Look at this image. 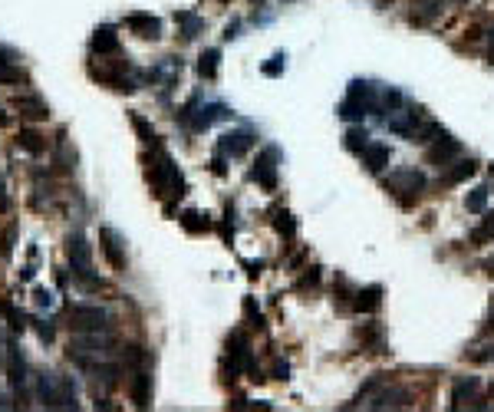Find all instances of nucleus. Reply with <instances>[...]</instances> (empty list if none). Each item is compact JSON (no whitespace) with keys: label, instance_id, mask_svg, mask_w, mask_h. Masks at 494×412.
Returning a JSON list of instances; mask_svg holds the SVG:
<instances>
[{"label":"nucleus","instance_id":"nucleus-8","mask_svg":"<svg viewBox=\"0 0 494 412\" xmlns=\"http://www.w3.org/2000/svg\"><path fill=\"white\" fill-rule=\"evenodd\" d=\"M386 188L402 195V198H412V195L418 198V192L425 188V178H422V172H392L386 175Z\"/></svg>","mask_w":494,"mask_h":412},{"label":"nucleus","instance_id":"nucleus-36","mask_svg":"<svg viewBox=\"0 0 494 412\" xmlns=\"http://www.w3.org/2000/svg\"><path fill=\"white\" fill-rule=\"evenodd\" d=\"M10 248H13V228L4 231V238H0V254H4V258H10Z\"/></svg>","mask_w":494,"mask_h":412},{"label":"nucleus","instance_id":"nucleus-25","mask_svg":"<svg viewBox=\"0 0 494 412\" xmlns=\"http://www.w3.org/2000/svg\"><path fill=\"white\" fill-rule=\"evenodd\" d=\"M181 224H185V231H191V234H201V231L211 228L208 214H201V211H185V214H181Z\"/></svg>","mask_w":494,"mask_h":412},{"label":"nucleus","instance_id":"nucleus-4","mask_svg":"<svg viewBox=\"0 0 494 412\" xmlns=\"http://www.w3.org/2000/svg\"><path fill=\"white\" fill-rule=\"evenodd\" d=\"M67 251H69V261H73V270H76V277L86 280L89 287H96V280L89 277V274H93V248L86 244V238L79 234V231L67 238Z\"/></svg>","mask_w":494,"mask_h":412},{"label":"nucleus","instance_id":"nucleus-23","mask_svg":"<svg viewBox=\"0 0 494 412\" xmlns=\"http://www.w3.org/2000/svg\"><path fill=\"white\" fill-rule=\"evenodd\" d=\"M352 304H356V310H376V307L382 304V290H379V287H366V290H360Z\"/></svg>","mask_w":494,"mask_h":412},{"label":"nucleus","instance_id":"nucleus-22","mask_svg":"<svg viewBox=\"0 0 494 412\" xmlns=\"http://www.w3.org/2000/svg\"><path fill=\"white\" fill-rule=\"evenodd\" d=\"M218 119H228V109L218 103H211V105H201L198 115H195V129H208L211 122H218Z\"/></svg>","mask_w":494,"mask_h":412},{"label":"nucleus","instance_id":"nucleus-42","mask_svg":"<svg viewBox=\"0 0 494 412\" xmlns=\"http://www.w3.org/2000/svg\"><path fill=\"white\" fill-rule=\"evenodd\" d=\"M488 330H494V310H491V316H488Z\"/></svg>","mask_w":494,"mask_h":412},{"label":"nucleus","instance_id":"nucleus-15","mask_svg":"<svg viewBox=\"0 0 494 412\" xmlns=\"http://www.w3.org/2000/svg\"><path fill=\"white\" fill-rule=\"evenodd\" d=\"M89 47H93V53H99V57L119 53V33H115V27H99L93 33V40H89Z\"/></svg>","mask_w":494,"mask_h":412},{"label":"nucleus","instance_id":"nucleus-40","mask_svg":"<svg viewBox=\"0 0 494 412\" xmlns=\"http://www.w3.org/2000/svg\"><path fill=\"white\" fill-rule=\"evenodd\" d=\"M0 125H10V115L4 113V109H0Z\"/></svg>","mask_w":494,"mask_h":412},{"label":"nucleus","instance_id":"nucleus-32","mask_svg":"<svg viewBox=\"0 0 494 412\" xmlns=\"http://www.w3.org/2000/svg\"><path fill=\"white\" fill-rule=\"evenodd\" d=\"M20 79H27V73H23L20 67H13V63L0 67V83H20Z\"/></svg>","mask_w":494,"mask_h":412},{"label":"nucleus","instance_id":"nucleus-2","mask_svg":"<svg viewBox=\"0 0 494 412\" xmlns=\"http://www.w3.org/2000/svg\"><path fill=\"white\" fill-rule=\"evenodd\" d=\"M67 316L76 333H96V330L103 333V330H109V314L93 307V304H69Z\"/></svg>","mask_w":494,"mask_h":412},{"label":"nucleus","instance_id":"nucleus-39","mask_svg":"<svg viewBox=\"0 0 494 412\" xmlns=\"http://www.w3.org/2000/svg\"><path fill=\"white\" fill-rule=\"evenodd\" d=\"M7 211H10V198L4 192V178H0V214H7Z\"/></svg>","mask_w":494,"mask_h":412},{"label":"nucleus","instance_id":"nucleus-34","mask_svg":"<svg viewBox=\"0 0 494 412\" xmlns=\"http://www.w3.org/2000/svg\"><path fill=\"white\" fill-rule=\"evenodd\" d=\"M0 310H4V316L10 320V326H13V330H23V326H27V324H23V314H17L10 300H4V304H0Z\"/></svg>","mask_w":494,"mask_h":412},{"label":"nucleus","instance_id":"nucleus-19","mask_svg":"<svg viewBox=\"0 0 494 412\" xmlns=\"http://www.w3.org/2000/svg\"><path fill=\"white\" fill-rule=\"evenodd\" d=\"M17 145L23 149V152H30V155H43L50 142H47V135L37 132V129H20V132H17Z\"/></svg>","mask_w":494,"mask_h":412},{"label":"nucleus","instance_id":"nucleus-1","mask_svg":"<svg viewBox=\"0 0 494 412\" xmlns=\"http://www.w3.org/2000/svg\"><path fill=\"white\" fill-rule=\"evenodd\" d=\"M149 182H152L155 195L168 205V211H171V205L185 195V178H181L178 165L171 162V155L165 152L159 142H155L152 155H149Z\"/></svg>","mask_w":494,"mask_h":412},{"label":"nucleus","instance_id":"nucleus-28","mask_svg":"<svg viewBox=\"0 0 494 412\" xmlns=\"http://www.w3.org/2000/svg\"><path fill=\"white\" fill-rule=\"evenodd\" d=\"M178 20H181V27H185V30H181V37H185V40L198 37V30L205 27V23H201V20L195 17V13H178Z\"/></svg>","mask_w":494,"mask_h":412},{"label":"nucleus","instance_id":"nucleus-30","mask_svg":"<svg viewBox=\"0 0 494 412\" xmlns=\"http://www.w3.org/2000/svg\"><path fill=\"white\" fill-rule=\"evenodd\" d=\"M277 231H280V234H287V238H294L297 234V224H294V218H290V211H277Z\"/></svg>","mask_w":494,"mask_h":412},{"label":"nucleus","instance_id":"nucleus-3","mask_svg":"<svg viewBox=\"0 0 494 412\" xmlns=\"http://www.w3.org/2000/svg\"><path fill=\"white\" fill-rule=\"evenodd\" d=\"M125 69H129V63H122V59L99 57V63H89V76L105 83V86H115V89H125V93H129V89H135V83L125 76Z\"/></svg>","mask_w":494,"mask_h":412},{"label":"nucleus","instance_id":"nucleus-33","mask_svg":"<svg viewBox=\"0 0 494 412\" xmlns=\"http://www.w3.org/2000/svg\"><path fill=\"white\" fill-rule=\"evenodd\" d=\"M485 202H488V188H475V192L468 195V211H485Z\"/></svg>","mask_w":494,"mask_h":412},{"label":"nucleus","instance_id":"nucleus-17","mask_svg":"<svg viewBox=\"0 0 494 412\" xmlns=\"http://www.w3.org/2000/svg\"><path fill=\"white\" fill-rule=\"evenodd\" d=\"M362 162H366L369 172H382V168L392 162V149L389 145H379V142H369L362 149Z\"/></svg>","mask_w":494,"mask_h":412},{"label":"nucleus","instance_id":"nucleus-9","mask_svg":"<svg viewBox=\"0 0 494 412\" xmlns=\"http://www.w3.org/2000/svg\"><path fill=\"white\" fill-rule=\"evenodd\" d=\"M13 109H17L23 119H30V122H40V119L50 115V105L43 103L37 93H17V96H13Z\"/></svg>","mask_w":494,"mask_h":412},{"label":"nucleus","instance_id":"nucleus-37","mask_svg":"<svg viewBox=\"0 0 494 412\" xmlns=\"http://www.w3.org/2000/svg\"><path fill=\"white\" fill-rule=\"evenodd\" d=\"M316 284H320V268H310L300 280V287H316Z\"/></svg>","mask_w":494,"mask_h":412},{"label":"nucleus","instance_id":"nucleus-41","mask_svg":"<svg viewBox=\"0 0 494 412\" xmlns=\"http://www.w3.org/2000/svg\"><path fill=\"white\" fill-rule=\"evenodd\" d=\"M485 268H488V270H491V274H494V254H491V258H488V264H485Z\"/></svg>","mask_w":494,"mask_h":412},{"label":"nucleus","instance_id":"nucleus-11","mask_svg":"<svg viewBox=\"0 0 494 412\" xmlns=\"http://www.w3.org/2000/svg\"><path fill=\"white\" fill-rule=\"evenodd\" d=\"M277 152L274 149H264L260 152V159H257V165H254V182L257 185H264L267 192H274L277 188Z\"/></svg>","mask_w":494,"mask_h":412},{"label":"nucleus","instance_id":"nucleus-10","mask_svg":"<svg viewBox=\"0 0 494 412\" xmlns=\"http://www.w3.org/2000/svg\"><path fill=\"white\" fill-rule=\"evenodd\" d=\"M125 27L132 30L135 37H142V40H155V37H162V23L152 17V13H142V10H135V13H129V17L122 20Z\"/></svg>","mask_w":494,"mask_h":412},{"label":"nucleus","instance_id":"nucleus-35","mask_svg":"<svg viewBox=\"0 0 494 412\" xmlns=\"http://www.w3.org/2000/svg\"><path fill=\"white\" fill-rule=\"evenodd\" d=\"M287 69V53H277V57H270V63L264 67V73L267 76H280Z\"/></svg>","mask_w":494,"mask_h":412},{"label":"nucleus","instance_id":"nucleus-20","mask_svg":"<svg viewBox=\"0 0 494 412\" xmlns=\"http://www.w3.org/2000/svg\"><path fill=\"white\" fill-rule=\"evenodd\" d=\"M475 172H478V165L471 162V159H458L455 168H448V172L442 175V185H458V182H465V178H471Z\"/></svg>","mask_w":494,"mask_h":412},{"label":"nucleus","instance_id":"nucleus-14","mask_svg":"<svg viewBox=\"0 0 494 412\" xmlns=\"http://www.w3.org/2000/svg\"><path fill=\"white\" fill-rule=\"evenodd\" d=\"M99 241H103V254L109 258V264H113L115 270H125V251H122L119 234H115L113 228H103L99 231Z\"/></svg>","mask_w":494,"mask_h":412},{"label":"nucleus","instance_id":"nucleus-13","mask_svg":"<svg viewBox=\"0 0 494 412\" xmlns=\"http://www.w3.org/2000/svg\"><path fill=\"white\" fill-rule=\"evenodd\" d=\"M129 396H132V403L139 406V409H145V406L152 403V376H149V370H135L132 379H129Z\"/></svg>","mask_w":494,"mask_h":412},{"label":"nucleus","instance_id":"nucleus-16","mask_svg":"<svg viewBox=\"0 0 494 412\" xmlns=\"http://www.w3.org/2000/svg\"><path fill=\"white\" fill-rule=\"evenodd\" d=\"M478 403V379L468 376V379H458L455 389H452V409H461V406H475Z\"/></svg>","mask_w":494,"mask_h":412},{"label":"nucleus","instance_id":"nucleus-18","mask_svg":"<svg viewBox=\"0 0 494 412\" xmlns=\"http://www.w3.org/2000/svg\"><path fill=\"white\" fill-rule=\"evenodd\" d=\"M7 373H10V386H13V393L23 396V386H27V366H23V356H20V350H13L10 346V356H7Z\"/></svg>","mask_w":494,"mask_h":412},{"label":"nucleus","instance_id":"nucleus-26","mask_svg":"<svg viewBox=\"0 0 494 412\" xmlns=\"http://www.w3.org/2000/svg\"><path fill=\"white\" fill-rule=\"evenodd\" d=\"M488 241H494V211H488L485 221L471 231V244H488Z\"/></svg>","mask_w":494,"mask_h":412},{"label":"nucleus","instance_id":"nucleus-21","mask_svg":"<svg viewBox=\"0 0 494 412\" xmlns=\"http://www.w3.org/2000/svg\"><path fill=\"white\" fill-rule=\"evenodd\" d=\"M442 7H445V0H415L412 17H415L418 23H432L435 17H442Z\"/></svg>","mask_w":494,"mask_h":412},{"label":"nucleus","instance_id":"nucleus-24","mask_svg":"<svg viewBox=\"0 0 494 412\" xmlns=\"http://www.w3.org/2000/svg\"><path fill=\"white\" fill-rule=\"evenodd\" d=\"M218 59H221L218 50H205V53H201V59H198V73H201V76H205V79L218 76Z\"/></svg>","mask_w":494,"mask_h":412},{"label":"nucleus","instance_id":"nucleus-43","mask_svg":"<svg viewBox=\"0 0 494 412\" xmlns=\"http://www.w3.org/2000/svg\"><path fill=\"white\" fill-rule=\"evenodd\" d=\"M0 406H4V403H0Z\"/></svg>","mask_w":494,"mask_h":412},{"label":"nucleus","instance_id":"nucleus-12","mask_svg":"<svg viewBox=\"0 0 494 412\" xmlns=\"http://www.w3.org/2000/svg\"><path fill=\"white\" fill-rule=\"evenodd\" d=\"M251 145H254V132H247V129H234V132L221 135V155H231V159L251 152Z\"/></svg>","mask_w":494,"mask_h":412},{"label":"nucleus","instance_id":"nucleus-29","mask_svg":"<svg viewBox=\"0 0 494 412\" xmlns=\"http://www.w3.org/2000/svg\"><path fill=\"white\" fill-rule=\"evenodd\" d=\"M132 125H135V132L142 135V142H149V145H155V139H159V135H155V129L149 122H145L142 115H135L132 113Z\"/></svg>","mask_w":494,"mask_h":412},{"label":"nucleus","instance_id":"nucleus-27","mask_svg":"<svg viewBox=\"0 0 494 412\" xmlns=\"http://www.w3.org/2000/svg\"><path fill=\"white\" fill-rule=\"evenodd\" d=\"M366 113H369V109H366L360 99H352V96H346V103L340 105V115H343V119H362Z\"/></svg>","mask_w":494,"mask_h":412},{"label":"nucleus","instance_id":"nucleus-5","mask_svg":"<svg viewBox=\"0 0 494 412\" xmlns=\"http://www.w3.org/2000/svg\"><path fill=\"white\" fill-rule=\"evenodd\" d=\"M409 403H412V393L406 386H386V389H372L356 406H366V409H402V406H409Z\"/></svg>","mask_w":494,"mask_h":412},{"label":"nucleus","instance_id":"nucleus-6","mask_svg":"<svg viewBox=\"0 0 494 412\" xmlns=\"http://www.w3.org/2000/svg\"><path fill=\"white\" fill-rule=\"evenodd\" d=\"M418 119H422V113H415V109H406V105H396V109H389V115L382 119V125H386L389 132L406 135V139H409V135L415 132Z\"/></svg>","mask_w":494,"mask_h":412},{"label":"nucleus","instance_id":"nucleus-38","mask_svg":"<svg viewBox=\"0 0 494 412\" xmlns=\"http://www.w3.org/2000/svg\"><path fill=\"white\" fill-rule=\"evenodd\" d=\"M471 360H478V363H488V360H494V343L481 346V353H471Z\"/></svg>","mask_w":494,"mask_h":412},{"label":"nucleus","instance_id":"nucleus-7","mask_svg":"<svg viewBox=\"0 0 494 412\" xmlns=\"http://www.w3.org/2000/svg\"><path fill=\"white\" fill-rule=\"evenodd\" d=\"M458 155H461V142L442 132V135H435V145L428 149V162L438 165V168H448V165L455 162Z\"/></svg>","mask_w":494,"mask_h":412},{"label":"nucleus","instance_id":"nucleus-31","mask_svg":"<svg viewBox=\"0 0 494 412\" xmlns=\"http://www.w3.org/2000/svg\"><path fill=\"white\" fill-rule=\"evenodd\" d=\"M366 139H369V135H366V129H350V132H346V145H350V149H356V152H362V149H366Z\"/></svg>","mask_w":494,"mask_h":412}]
</instances>
